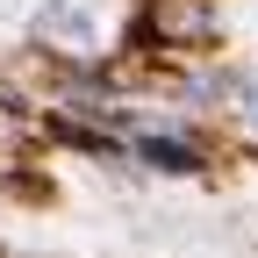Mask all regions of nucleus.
I'll list each match as a JSON object with an SVG mask.
<instances>
[{"label":"nucleus","instance_id":"nucleus-2","mask_svg":"<svg viewBox=\"0 0 258 258\" xmlns=\"http://www.w3.org/2000/svg\"><path fill=\"white\" fill-rule=\"evenodd\" d=\"M237 93H244V108L258 115V72H244V79H237Z\"/></svg>","mask_w":258,"mask_h":258},{"label":"nucleus","instance_id":"nucleus-1","mask_svg":"<svg viewBox=\"0 0 258 258\" xmlns=\"http://www.w3.org/2000/svg\"><path fill=\"white\" fill-rule=\"evenodd\" d=\"M137 158L158 165V172H201V151L179 144V137H137Z\"/></svg>","mask_w":258,"mask_h":258}]
</instances>
